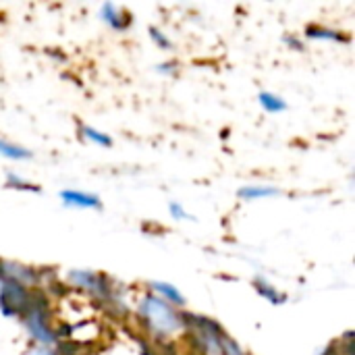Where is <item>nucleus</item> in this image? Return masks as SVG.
Here are the masks:
<instances>
[{
  "label": "nucleus",
  "instance_id": "5",
  "mask_svg": "<svg viewBox=\"0 0 355 355\" xmlns=\"http://www.w3.org/2000/svg\"><path fill=\"white\" fill-rule=\"evenodd\" d=\"M0 281H12L17 285H23L31 291L40 287L42 272L29 264H21L15 260H4L0 258Z\"/></svg>",
  "mask_w": 355,
  "mask_h": 355
},
{
  "label": "nucleus",
  "instance_id": "18",
  "mask_svg": "<svg viewBox=\"0 0 355 355\" xmlns=\"http://www.w3.org/2000/svg\"><path fill=\"white\" fill-rule=\"evenodd\" d=\"M156 71H158L160 75L173 77V75H177V62H175V60H164V62L156 64Z\"/></svg>",
  "mask_w": 355,
  "mask_h": 355
},
{
  "label": "nucleus",
  "instance_id": "10",
  "mask_svg": "<svg viewBox=\"0 0 355 355\" xmlns=\"http://www.w3.org/2000/svg\"><path fill=\"white\" fill-rule=\"evenodd\" d=\"M283 191L275 185H243L237 189V198L243 202H254V200H266V198H277Z\"/></svg>",
  "mask_w": 355,
  "mask_h": 355
},
{
  "label": "nucleus",
  "instance_id": "17",
  "mask_svg": "<svg viewBox=\"0 0 355 355\" xmlns=\"http://www.w3.org/2000/svg\"><path fill=\"white\" fill-rule=\"evenodd\" d=\"M168 214H171L173 220H196V216H191L185 210V206L179 204V202H168Z\"/></svg>",
  "mask_w": 355,
  "mask_h": 355
},
{
  "label": "nucleus",
  "instance_id": "15",
  "mask_svg": "<svg viewBox=\"0 0 355 355\" xmlns=\"http://www.w3.org/2000/svg\"><path fill=\"white\" fill-rule=\"evenodd\" d=\"M6 187L19 189V191H29V193H42V187L35 183H29L27 179L19 177L17 173H6Z\"/></svg>",
  "mask_w": 355,
  "mask_h": 355
},
{
  "label": "nucleus",
  "instance_id": "9",
  "mask_svg": "<svg viewBox=\"0 0 355 355\" xmlns=\"http://www.w3.org/2000/svg\"><path fill=\"white\" fill-rule=\"evenodd\" d=\"M304 33H306L308 40H322V42H333V44H349L352 42V37L345 35L343 31L327 27V25H318V23L306 25Z\"/></svg>",
  "mask_w": 355,
  "mask_h": 355
},
{
  "label": "nucleus",
  "instance_id": "16",
  "mask_svg": "<svg viewBox=\"0 0 355 355\" xmlns=\"http://www.w3.org/2000/svg\"><path fill=\"white\" fill-rule=\"evenodd\" d=\"M148 33H150V40L156 44V48H160V50H171V48H173V40H171L160 27L150 25V27H148Z\"/></svg>",
  "mask_w": 355,
  "mask_h": 355
},
{
  "label": "nucleus",
  "instance_id": "19",
  "mask_svg": "<svg viewBox=\"0 0 355 355\" xmlns=\"http://www.w3.org/2000/svg\"><path fill=\"white\" fill-rule=\"evenodd\" d=\"M283 42H285L289 48L297 50V52H300V50H304V42H302L300 37H295V35H285V37H283Z\"/></svg>",
  "mask_w": 355,
  "mask_h": 355
},
{
  "label": "nucleus",
  "instance_id": "20",
  "mask_svg": "<svg viewBox=\"0 0 355 355\" xmlns=\"http://www.w3.org/2000/svg\"><path fill=\"white\" fill-rule=\"evenodd\" d=\"M27 355H60V354H58L54 347H37V345H35V347H31V352H29Z\"/></svg>",
  "mask_w": 355,
  "mask_h": 355
},
{
  "label": "nucleus",
  "instance_id": "3",
  "mask_svg": "<svg viewBox=\"0 0 355 355\" xmlns=\"http://www.w3.org/2000/svg\"><path fill=\"white\" fill-rule=\"evenodd\" d=\"M67 283L73 289L83 291L85 295H89L94 302H104V304H112L116 285L112 283L110 277H106L104 272L98 270H87V268H73L67 272Z\"/></svg>",
  "mask_w": 355,
  "mask_h": 355
},
{
  "label": "nucleus",
  "instance_id": "14",
  "mask_svg": "<svg viewBox=\"0 0 355 355\" xmlns=\"http://www.w3.org/2000/svg\"><path fill=\"white\" fill-rule=\"evenodd\" d=\"M79 133H81V137L85 141H89V144H94L98 148H112L114 146V141H112V137L108 133H104V131H100V129H96L92 125H81Z\"/></svg>",
  "mask_w": 355,
  "mask_h": 355
},
{
  "label": "nucleus",
  "instance_id": "6",
  "mask_svg": "<svg viewBox=\"0 0 355 355\" xmlns=\"http://www.w3.org/2000/svg\"><path fill=\"white\" fill-rule=\"evenodd\" d=\"M60 202L67 208H77V210H102V200L98 193H89L83 189H62L60 191Z\"/></svg>",
  "mask_w": 355,
  "mask_h": 355
},
{
  "label": "nucleus",
  "instance_id": "11",
  "mask_svg": "<svg viewBox=\"0 0 355 355\" xmlns=\"http://www.w3.org/2000/svg\"><path fill=\"white\" fill-rule=\"evenodd\" d=\"M258 104L262 106L264 112L268 114H281L285 110H289V104L283 96L275 94V92H268V89H262L258 94Z\"/></svg>",
  "mask_w": 355,
  "mask_h": 355
},
{
  "label": "nucleus",
  "instance_id": "2",
  "mask_svg": "<svg viewBox=\"0 0 355 355\" xmlns=\"http://www.w3.org/2000/svg\"><path fill=\"white\" fill-rule=\"evenodd\" d=\"M19 320H21L27 337L37 347H56L60 343V333L52 324L50 304H48V300L40 291L33 293V300H31L29 308L25 310V314Z\"/></svg>",
  "mask_w": 355,
  "mask_h": 355
},
{
  "label": "nucleus",
  "instance_id": "12",
  "mask_svg": "<svg viewBox=\"0 0 355 355\" xmlns=\"http://www.w3.org/2000/svg\"><path fill=\"white\" fill-rule=\"evenodd\" d=\"M254 289H256V293L262 297V300H266L268 304H275V306H283L285 302H287V297L272 285V283H268L266 279H262V277H256L254 279Z\"/></svg>",
  "mask_w": 355,
  "mask_h": 355
},
{
  "label": "nucleus",
  "instance_id": "13",
  "mask_svg": "<svg viewBox=\"0 0 355 355\" xmlns=\"http://www.w3.org/2000/svg\"><path fill=\"white\" fill-rule=\"evenodd\" d=\"M0 158L12 160V162H25V160L33 158V152L19 146V144H15V141H8V139L0 137Z\"/></svg>",
  "mask_w": 355,
  "mask_h": 355
},
{
  "label": "nucleus",
  "instance_id": "4",
  "mask_svg": "<svg viewBox=\"0 0 355 355\" xmlns=\"http://www.w3.org/2000/svg\"><path fill=\"white\" fill-rule=\"evenodd\" d=\"M31 289L12 281H0V312L4 318H21L33 300Z\"/></svg>",
  "mask_w": 355,
  "mask_h": 355
},
{
  "label": "nucleus",
  "instance_id": "1",
  "mask_svg": "<svg viewBox=\"0 0 355 355\" xmlns=\"http://www.w3.org/2000/svg\"><path fill=\"white\" fill-rule=\"evenodd\" d=\"M135 316L150 339L158 343L175 341L185 333V316L164 300L146 291L135 302Z\"/></svg>",
  "mask_w": 355,
  "mask_h": 355
},
{
  "label": "nucleus",
  "instance_id": "8",
  "mask_svg": "<svg viewBox=\"0 0 355 355\" xmlns=\"http://www.w3.org/2000/svg\"><path fill=\"white\" fill-rule=\"evenodd\" d=\"M146 291L154 293L156 297L164 300L166 304H171V306L177 308V310H183V308L187 306L185 295H183L173 283H166V281H150V283L146 285Z\"/></svg>",
  "mask_w": 355,
  "mask_h": 355
},
{
  "label": "nucleus",
  "instance_id": "7",
  "mask_svg": "<svg viewBox=\"0 0 355 355\" xmlns=\"http://www.w3.org/2000/svg\"><path fill=\"white\" fill-rule=\"evenodd\" d=\"M98 17H100V21L106 23L112 31H125V29L131 25L129 10H127V8H121V6L114 4V2H104V4H100Z\"/></svg>",
  "mask_w": 355,
  "mask_h": 355
}]
</instances>
